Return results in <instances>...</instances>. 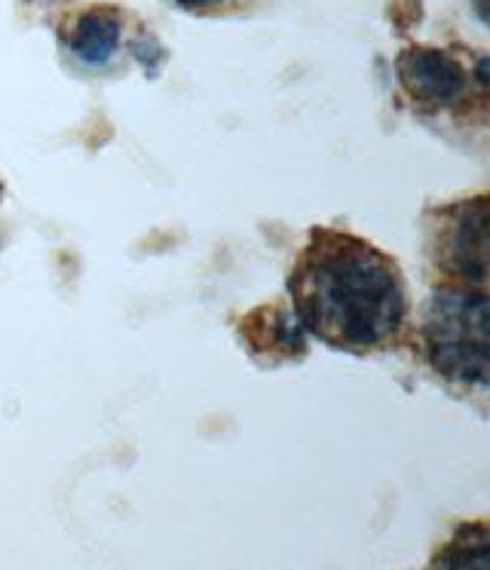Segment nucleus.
<instances>
[{
    "instance_id": "obj_5",
    "label": "nucleus",
    "mask_w": 490,
    "mask_h": 570,
    "mask_svg": "<svg viewBox=\"0 0 490 570\" xmlns=\"http://www.w3.org/2000/svg\"><path fill=\"white\" fill-rule=\"evenodd\" d=\"M120 43V19L105 10H89L71 31V50L89 65L108 62Z\"/></svg>"
},
{
    "instance_id": "obj_1",
    "label": "nucleus",
    "mask_w": 490,
    "mask_h": 570,
    "mask_svg": "<svg viewBox=\"0 0 490 570\" xmlns=\"http://www.w3.org/2000/svg\"><path fill=\"white\" fill-rule=\"evenodd\" d=\"M297 320L334 347L374 350L404 320L402 273L365 239L316 230L292 273Z\"/></svg>"
},
{
    "instance_id": "obj_4",
    "label": "nucleus",
    "mask_w": 490,
    "mask_h": 570,
    "mask_svg": "<svg viewBox=\"0 0 490 570\" xmlns=\"http://www.w3.org/2000/svg\"><path fill=\"white\" fill-rule=\"evenodd\" d=\"M399 77L411 96L429 105H453L465 89L463 68L448 52L427 50V47L402 52Z\"/></svg>"
},
{
    "instance_id": "obj_3",
    "label": "nucleus",
    "mask_w": 490,
    "mask_h": 570,
    "mask_svg": "<svg viewBox=\"0 0 490 570\" xmlns=\"http://www.w3.org/2000/svg\"><path fill=\"white\" fill-rule=\"evenodd\" d=\"M448 267L463 276L465 283H484L488 273V199L476 197L457 206L444 234Z\"/></svg>"
},
{
    "instance_id": "obj_7",
    "label": "nucleus",
    "mask_w": 490,
    "mask_h": 570,
    "mask_svg": "<svg viewBox=\"0 0 490 570\" xmlns=\"http://www.w3.org/2000/svg\"><path fill=\"white\" fill-rule=\"evenodd\" d=\"M175 3L190 7V10H199V7H215V3H220V0H175Z\"/></svg>"
},
{
    "instance_id": "obj_2",
    "label": "nucleus",
    "mask_w": 490,
    "mask_h": 570,
    "mask_svg": "<svg viewBox=\"0 0 490 570\" xmlns=\"http://www.w3.org/2000/svg\"><path fill=\"white\" fill-rule=\"evenodd\" d=\"M427 353L435 372L453 384H488V295L481 288H441L432 298L427 316Z\"/></svg>"
},
{
    "instance_id": "obj_6",
    "label": "nucleus",
    "mask_w": 490,
    "mask_h": 570,
    "mask_svg": "<svg viewBox=\"0 0 490 570\" xmlns=\"http://www.w3.org/2000/svg\"><path fill=\"white\" fill-rule=\"evenodd\" d=\"M439 568H490V537L484 524L463 528L439 558Z\"/></svg>"
}]
</instances>
